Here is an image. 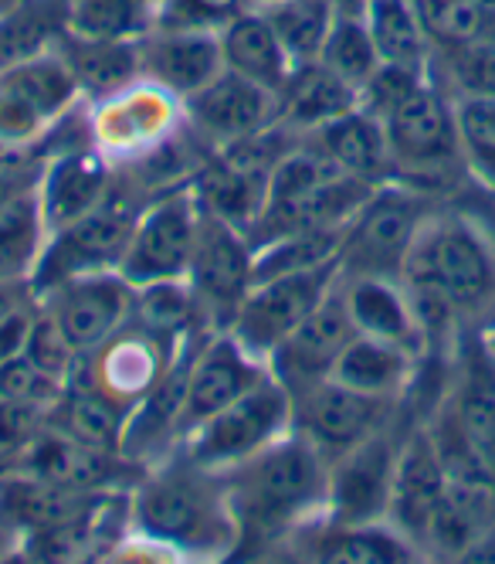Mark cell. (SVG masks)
<instances>
[{"label":"cell","instance_id":"f5cc1de1","mask_svg":"<svg viewBox=\"0 0 495 564\" xmlns=\"http://www.w3.org/2000/svg\"><path fill=\"white\" fill-rule=\"evenodd\" d=\"M18 4H21V0H0V18H4V14H8L11 8H18Z\"/></svg>","mask_w":495,"mask_h":564},{"label":"cell","instance_id":"ac0fdd59","mask_svg":"<svg viewBox=\"0 0 495 564\" xmlns=\"http://www.w3.org/2000/svg\"><path fill=\"white\" fill-rule=\"evenodd\" d=\"M180 344L160 340L130 319L127 327L112 334L92 354H78V371L86 375V381L96 391H102L109 401H116L119 409L133 412L136 401L163 378V371L170 368V360Z\"/></svg>","mask_w":495,"mask_h":564},{"label":"cell","instance_id":"4fadbf2b","mask_svg":"<svg viewBox=\"0 0 495 564\" xmlns=\"http://www.w3.org/2000/svg\"><path fill=\"white\" fill-rule=\"evenodd\" d=\"M293 429H299L326 459L343 456L397 419V398L363 394L337 378H322L302 388L293 394Z\"/></svg>","mask_w":495,"mask_h":564},{"label":"cell","instance_id":"2e32d148","mask_svg":"<svg viewBox=\"0 0 495 564\" xmlns=\"http://www.w3.org/2000/svg\"><path fill=\"white\" fill-rule=\"evenodd\" d=\"M14 466H24V469L45 476L75 494L133 490L136 479L146 473V466L127 459L122 453L89 446V442L55 429L52 422L31 438V446L14 459Z\"/></svg>","mask_w":495,"mask_h":564},{"label":"cell","instance_id":"d4e9b609","mask_svg":"<svg viewBox=\"0 0 495 564\" xmlns=\"http://www.w3.org/2000/svg\"><path fill=\"white\" fill-rule=\"evenodd\" d=\"M272 371L262 357L244 350L228 330L208 334L194 357L190 384H187V412H184V435L197 429L204 419H211L244 391H252Z\"/></svg>","mask_w":495,"mask_h":564},{"label":"cell","instance_id":"cb8c5ba5","mask_svg":"<svg viewBox=\"0 0 495 564\" xmlns=\"http://www.w3.org/2000/svg\"><path fill=\"white\" fill-rule=\"evenodd\" d=\"M140 45V78L167 89L180 102L224 72L221 34L187 28H150Z\"/></svg>","mask_w":495,"mask_h":564},{"label":"cell","instance_id":"d6986e66","mask_svg":"<svg viewBox=\"0 0 495 564\" xmlns=\"http://www.w3.org/2000/svg\"><path fill=\"white\" fill-rule=\"evenodd\" d=\"M356 337V327L350 319L346 300L340 282L322 296V303L302 319V324L288 334L268 357V371L293 391L299 394L302 388L322 381L333 375V365L346 344Z\"/></svg>","mask_w":495,"mask_h":564},{"label":"cell","instance_id":"484cf974","mask_svg":"<svg viewBox=\"0 0 495 564\" xmlns=\"http://www.w3.org/2000/svg\"><path fill=\"white\" fill-rule=\"evenodd\" d=\"M102 494H75L24 466L0 473V531L34 538L86 513Z\"/></svg>","mask_w":495,"mask_h":564},{"label":"cell","instance_id":"5b68a950","mask_svg":"<svg viewBox=\"0 0 495 564\" xmlns=\"http://www.w3.org/2000/svg\"><path fill=\"white\" fill-rule=\"evenodd\" d=\"M435 212L431 194L404 181L374 187L343 231L340 275H381L400 282L407 256Z\"/></svg>","mask_w":495,"mask_h":564},{"label":"cell","instance_id":"5bb4252c","mask_svg":"<svg viewBox=\"0 0 495 564\" xmlns=\"http://www.w3.org/2000/svg\"><path fill=\"white\" fill-rule=\"evenodd\" d=\"M92 106V140L112 164H133L184 127V102L146 78Z\"/></svg>","mask_w":495,"mask_h":564},{"label":"cell","instance_id":"9c48e42d","mask_svg":"<svg viewBox=\"0 0 495 564\" xmlns=\"http://www.w3.org/2000/svg\"><path fill=\"white\" fill-rule=\"evenodd\" d=\"M81 99L78 78L58 48L0 68V143H41Z\"/></svg>","mask_w":495,"mask_h":564},{"label":"cell","instance_id":"277c9868","mask_svg":"<svg viewBox=\"0 0 495 564\" xmlns=\"http://www.w3.org/2000/svg\"><path fill=\"white\" fill-rule=\"evenodd\" d=\"M384 130L397 164V181L435 197L469 177L459 143L455 99L435 83L431 72L415 93L384 116Z\"/></svg>","mask_w":495,"mask_h":564},{"label":"cell","instance_id":"8992f818","mask_svg":"<svg viewBox=\"0 0 495 564\" xmlns=\"http://www.w3.org/2000/svg\"><path fill=\"white\" fill-rule=\"evenodd\" d=\"M293 391H288L275 375L258 381L252 391L234 398L231 405L204 419L190 429L180 442V449L197 459L200 466H211L218 473L234 469L238 463L258 456L275 438H282L296 422Z\"/></svg>","mask_w":495,"mask_h":564},{"label":"cell","instance_id":"7c38bea8","mask_svg":"<svg viewBox=\"0 0 495 564\" xmlns=\"http://www.w3.org/2000/svg\"><path fill=\"white\" fill-rule=\"evenodd\" d=\"M187 282L197 296L208 330L211 334L228 330L241 300L255 286V246L248 241L244 231H238L224 218L204 212Z\"/></svg>","mask_w":495,"mask_h":564},{"label":"cell","instance_id":"603a6c76","mask_svg":"<svg viewBox=\"0 0 495 564\" xmlns=\"http://www.w3.org/2000/svg\"><path fill=\"white\" fill-rule=\"evenodd\" d=\"M444 494H448V473L435 449V438L428 425H410L400 442L397 466H394L387 523L397 528L421 554H425L431 517L441 507Z\"/></svg>","mask_w":495,"mask_h":564},{"label":"cell","instance_id":"3957f363","mask_svg":"<svg viewBox=\"0 0 495 564\" xmlns=\"http://www.w3.org/2000/svg\"><path fill=\"white\" fill-rule=\"evenodd\" d=\"M404 286L441 293L462 319L495 306V241L459 212H435L407 256Z\"/></svg>","mask_w":495,"mask_h":564},{"label":"cell","instance_id":"9a60e30c","mask_svg":"<svg viewBox=\"0 0 495 564\" xmlns=\"http://www.w3.org/2000/svg\"><path fill=\"white\" fill-rule=\"evenodd\" d=\"M133 300L136 290L119 275V269H106L75 275L52 293H45L37 303L55 316V324L78 354H92L130 324Z\"/></svg>","mask_w":495,"mask_h":564},{"label":"cell","instance_id":"44dd1931","mask_svg":"<svg viewBox=\"0 0 495 564\" xmlns=\"http://www.w3.org/2000/svg\"><path fill=\"white\" fill-rule=\"evenodd\" d=\"M112 187H116L112 160L96 143L48 153L37 177V205L48 235L96 212L112 194Z\"/></svg>","mask_w":495,"mask_h":564},{"label":"cell","instance_id":"f546056e","mask_svg":"<svg viewBox=\"0 0 495 564\" xmlns=\"http://www.w3.org/2000/svg\"><path fill=\"white\" fill-rule=\"evenodd\" d=\"M306 538V554L326 564H400L415 561L421 551L410 544L397 528H391L387 520L381 523H360V528H343V523H329L312 517Z\"/></svg>","mask_w":495,"mask_h":564},{"label":"cell","instance_id":"d6a6232c","mask_svg":"<svg viewBox=\"0 0 495 564\" xmlns=\"http://www.w3.org/2000/svg\"><path fill=\"white\" fill-rule=\"evenodd\" d=\"M418 354H410L397 344H387V340H377V337H366V334H356L346 350L340 354V360L333 365V375L337 378L363 394H377V398H404L410 381H415V371H418Z\"/></svg>","mask_w":495,"mask_h":564},{"label":"cell","instance_id":"60d3db41","mask_svg":"<svg viewBox=\"0 0 495 564\" xmlns=\"http://www.w3.org/2000/svg\"><path fill=\"white\" fill-rule=\"evenodd\" d=\"M319 62L326 68H333L340 78H346L353 89L366 86V78L381 68V52L374 45V34H370L363 14H340L337 11L333 28H329L326 42H322Z\"/></svg>","mask_w":495,"mask_h":564},{"label":"cell","instance_id":"7dc6e473","mask_svg":"<svg viewBox=\"0 0 495 564\" xmlns=\"http://www.w3.org/2000/svg\"><path fill=\"white\" fill-rule=\"evenodd\" d=\"M48 409L0 398V459H18L31 446V438L48 425Z\"/></svg>","mask_w":495,"mask_h":564},{"label":"cell","instance_id":"74e56055","mask_svg":"<svg viewBox=\"0 0 495 564\" xmlns=\"http://www.w3.org/2000/svg\"><path fill=\"white\" fill-rule=\"evenodd\" d=\"M343 231L346 228H302V231H285L265 241V246L255 249V282L337 262Z\"/></svg>","mask_w":495,"mask_h":564},{"label":"cell","instance_id":"ab89813d","mask_svg":"<svg viewBox=\"0 0 495 564\" xmlns=\"http://www.w3.org/2000/svg\"><path fill=\"white\" fill-rule=\"evenodd\" d=\"M160 0H68V34L143 37L156 24Z\"/></svg>","mask_w":495,"mask_h":564},{"label":"cell","instance_id":"bcb514c9","mask_svg":"<svg viewBox=\"0 0 495 564\" xmlns=\"http://www.w3.org/2000/svg\"><path fill=\"white\" fill-rule=\"evenodd\" d=\"M24 354L41 371H48L58 381H68L75 360H78V350L68 344V337L62 334V327L55 324V316L45 306H37V319H34V330H31Z\"/></svg>","mask_w":495,"mask_h":564},{"label":"cell","instance_id":"7402d4cb","mask_svg":"<svg viewBox=\"0 0 495 564\" xmlns=\"http://www.w3.org/2000/svg\"><path fill=\"white\" fill-rule=\"evenodd\" d=\"M184 116L190 130L218 150L275 127V93L224 68L215 83L184 99Z\"/></svg>","mask_w":495,"mask_h":564},{"label":"cell","instance_id":"c3c4849f","mask_svg":"<svg viewBox=\"0 0 495 564\" xmlns=\"http://www.w3.org/2000/svg\"><path fill=\"white\" fill-rule=\"evenodd\" d=\"M37 306H41L37 300H28L8 319H0V360L24 354L31 330H34V319H37Z\"/></svg>","mask_w":495,"mask_h":564},{"label":"cell","instance_id":"ffe728a7","mask_svg":"<svg viewBox=\"0 0 495 564\" xmlns=\"http://www.w3.org/2000/svg\"><path fill=\"white\" fill-rule=\"evenodd\" d=\"M455 425L472 449L495 469V354L482 330H459L455 337V378L435 405Z\"/></svg>","mask_w":495,"mask_h":564},{"label":"cell","instance_id":"e0dca14e","mask_svg":"<svg viewBox=\"0 0 495 564\" xmlns=\"http://www.w3.org/2000/svg\"><path fill=\"white\" fill-rule=\"evenodd\" d=\"M208 334H190L170 368L163 371V378L136 401V409L127 415V429H122V456L153 466L167 453H174L184 442V412H187V384H190V368L194 357Z\"/></svg>","mask_w":495,"mask_h":564},{"label":"cell","instance_id":"6da1fadb","mask_svg":"<svg viewBox=\"0 0 495 564\" xmlns=\"http://www.w3.org/2000/svg\"><path fill=\"white\" fill-rule=\"evenodd\" d=\"M133 534L180 557H228L238 551V520L224 473L200 466L180 446L146 466L130 490Z\"/></svg>","mask_w":495,"mask_h":564},{"label":"cell","instance_id":"8d00e7d4","mask_svg":"<svg viewBox=\"0 0 495 564\" xmlns=\"http://www.w3.org/2000/svg\"><path fill=\"white\" fill-rule=\"evenodd\" d=\"M363 21H366L370 34H374L381 62L428 68L431 42H428L425 24L418 18L415 0H366Z\"/></svg>","mask_w":495,"mask_h":564},{"label":"cell","instance_id":"4316f807","mask_svg":"<svg viewBox=\"0 0 495 564\" xmlns=\"http://www.w3.org/2000/svg\"><path fill=\"white\" fill-rule=\"evenodd\" d=\"M356 106L360 89H353L333 68H326L319 58L296 62L285 86L275 93V123L299 137H309Z\"/></svg>","mask_w":495,"mask_h":564},{"label":"cell","instance_id":"d590c367","mask_svg":"<svg viewBox=\"0 0 495 564\" xmlns=\"http://www.w3.org/2000/svg\"><path fill=\"white\" fill-rule=\"evenodd\" d=\"M48 228L41 218L37 187L0 208V282H31V272L45 252Z\"/></svg>","mask_w":495,"mask_h":564},{"label":"cell","instance_id":"ee69618b","mask_svg":"<svg viewBox=\"0 0 495 564\" xmlns=\"http://www.w3.org/2000/svg\"><path fill=\"white\" fill-rule=\"evenodd\" d=\"M258 8V0H160L153 28L221 31L238 14Z\"/></svg>","mask_w":495,"mask_h":564},{"label":"cell","instance_id":"e575fe53","mask_svg":"<svg viewBox=\"0 0 495 564\" xmlns=\"http://www.w3.org/2000/svg\"><path fill=\"white\" fill-rule=\"evenodd\" d=\"M68 31V0H21L0 18V68L55 48Z\"/></svg>","mask_w":495,"mask_h":564},{"label":"cell","instance_id":"4dcf8cb0","mask_svg":"<svg viewBox=\"0 0 495 564\" xmlns=\"http://www.w3.org/2000/svg\"><path fill=\"white\" fill-rule=\"evenodd\" d=\"M55 48L75 72L78 89L89 102L109 99L140 78L136 37H78L65 31Z\"/></svg>","mask_w":495,"mask_h":564},{"label":"cell","instance_id":"f1b7e54d","mask_svg":"<svg viewBox=\"0 0 495 564\" xmlns=\"http://www.w3.org/2000/svg\"><path fill=\"white\" fill-rule=\"evenodd\" d=\"M309 140L333 160L340 171H346L350 177L381 187L397 181V164L391 153V140L384 130V119L366 112L363 106L343 112L333 123H326L322 130L309 133Z\"/></svg>","mask_w":495,"mask_h":564},{"label":"cell","instance_id":"52a82bcc","mask_svg":"<svg viewBox=\"0 0 495 564\" xmlns=\"http://www.w3.org/2000/svg\"><path fill=\"white\" fill-rule=\"evenodd\" d=\"M136 197L140 194L133 187H122L116 181L112 194L96 212L52 231L45 241V252H41V259L31 272L34 296L41 300L75 275L119 269V259L127 252V241H130L136 215L143 208V205H133Z\"/></svg>","mask_w":495,"mask_h":564},{"label":"cell","instance_id":"681fc988","mask_svg":"<svg viewBox=\"0 0 495 564\" xmlns=\"http://www.w3.org/2000/svg\"><path fill=\"white\" fill-rule=\"evenodd\" d=\"M28 300H37L34 290H31V282H0V319H8Z\"/></svg>","mask_w":495,"mask_h":564},{"label":"cell","instance_id":"836d02e7","mask_svg":"<svg viewBox=\"0 0 495 564\" xmlns=\"http://www.w3.org/2000/svg\"><path fill=\"white\" fill-rule=\"evenodd\" d=\"M133 324L150 330L153 337L180 344L190 334H211L204 324V313L197 306V296L187 279H167V282H150V286H136L133 300Z\"/></svg>","mask_w":495,"mask_h":564},{"label":"cell","instance_id":"7a4b0ae2","mask_svg":"<svg viewBox=\"0 0 495 564\" xmlns=\"http://www.w3.org/2000/svg\"><path fill=\"white\" fill-rule=\"evenodd\" d=\"M238 520V551H258L322 513L329 459L299 432L288 429L258 456L224 473Z\"/></svg>","mask_w":495,"mask_h":564},{"label":"cell","instance_id":"1f68e13d","mask_svg":"<svg viewBox=\"0 0 495 564\" xmlns=\"http://www.w3.org/2000/svg\"><path fill=\"white\" fill-rule=\"evenodd\" d=\"M218 34H221L224 68L244 75L248 83H255L268 93H278L285 86V78L296 62L288 58L285 45L278 42V34H275V28L262 8L238 14Z\"/></svg>","mask_w":495,"mask_h":564},{"label":"cell","instance_id":"ba28073f","mask_svg":"<svg viewBox=\"0 0 495 564\" xmlns=\"http://www.w3.org/2000/svg\"><path fill=\"white\" fill-rule=\"evenodd\" d=\"M204 225V208L190 184L160 191L146 197L136 215L127 252L119 259V275L130 286H150V282L187 279L197 238Z\"/></svg>","mask_w":495,"mask_h":564},{"label":"cell","instance_id":"83f0119b","mask_svg":"<svg viewBox=\"0 0 495 564\" xmlns=\"http://www.w3.org/2000/svg\"><path fill=\"white\" fill-rule=\"evenodd\" d=\"M340 290L350 310L356 334L397 344L410 354L425 357V334L418 316L410 310V300L397 279L381 275H340Z\"/></svg>","mask_w":495,"mask_h":564},{"label":"cell","instance_id":"f907efd6","mask_svg":"<svg viewBox=\"0 0 495 564\" xmlns=\"http://www.w3.org/2000/svg\"><path fill=\"white\" fill-rule=\"evenodd\" d=\"M333 8H337L340 14H363L366 0H333Z\"/></svg>","mask_w":495,"mask_h":564},{"label":"cell","instance_id":"f6af8a7d","mask_svg":"<svg viewBox=\"0 0 495 564\" xmlns=\"http://www.w3.org/2000/svg\"><path fill=\"white\" fill-rule=\"evenodd\" d=\"M62 391H65V381L41 371L28 354L0 360V398L24 401V405H37L52 412Z\"/></svg>","mask_w":495,"mask_h":564},{"label":"cell","instance_id":"816d5d0a","mask_svg":"<svg viewBox=\"0 0 495 564\" xmlns=\"http://www.w3.org/2000/svg\"><path fill=\"white\" fill-rule=\"evenodd\" d=\"M482 337H485V344H488V350L495 354V324H492V327H485V330H482Z\"/></svg>","mask_w":495,"mask_h":564},{"label":"cell","instance_id":"30bf717a","mask_svg":"<svg viewBox=\"0 0 495 564\" xmlns=\"http://www.w3.org/2000/svg\"><path fill=\"white\" fill-rule=\"evenodd\" d=\"M337 282H340V259L319 269L258 279L241 300L228 334L244 350H252L268 365L272 350L302 324Z\"/></svg>","mask_w":495,"mask_h":564},{"label":"cell","instance_id":"8fae6325","mask_svg":"<svg viewBox=\"0 0 495 564\" xmlns=\"http://www.w3.org/2000/svg\"><path fill=\"white\" fill-rule=\"evenodd\" d=\"M404 435L397 432V419H394L377 435H370L360 442V446L346 449L343 456L329 459L322 520L343 523V528L387 520L391 490H394V466H397Z\"/></svg>","mask_w":495,"mask_h":564},{"label":"cell","instance_id":"b9f144b4","mask_svg":"<svg viewBox=\"0 0 495 564\" xmlns=\"http://www.w3.org/2000/svg\"><path fill=\"white\" fill-rule=\"evenodd\" d=\"M428 72L451 96H495V37L472 42L462 48L431 52Z\"/></svg>","mask_w":495,"mask_h":564},{"label":"cell","instance_id":"f35d334b","mask_svg":"<svg viewBox=\"0 0 495 564\" xmlns=\"http://www.w3.org/2000/svg\"><path fill=\"white\" fill-rule=\"evenodd\" d=\"M262 11L293 62L319 58L326 34L337 18L333 0H272V4H262Z\"/></svg>","mask_w":495,"mask_h":564},{"label":"cell","instance_id":"7bdbcfd3","mask_svg":"<svg viewBox=\"0 0 495 564\" xmlns=\"http://www.w3.org/2000/svg\"><path fill=\"white\" fill-rule=\"evenodd\" d=\"M455 123L469 177L495 191V96H459Z\"/></svg>","mask_w":495,"mask_h":564}]
</instances>
